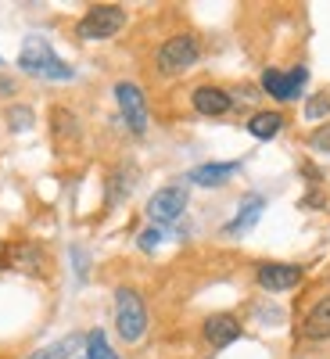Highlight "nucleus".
<instances>
[{
	"instance_id": "obj_9",
	"label": "nucleus",
	"mask_w": 330,
	"mask_h": 359,
	"mask_svg": "<svg viewBox=\"0 0 330 359\" xmlns=\"http://www.w3.org/2000/svg\"><path fill=\"white\" fill-rule=\"evenodd\" d=\"M237 338H241V320H237V316L216 313V316L205 320V341L212 345V348H226V345H233Z\"/></svg>"
},
{
	"instance_id": "obj_16",
	"label": "nucleus",
	"mask_w": 330,
	"mask_h": 359,
	"mask_svg": "<svg viewBox=\"0 0 330 359\" xmlns=\"http://www.w3.org/2000/svg\"><path fill=\"white\" fill-rule=\"evenodd\" d=\"M8 262H11L15 269H40L43 252H40V248H33V245H18V248H11Z\"/></svg>"
},
{
	"instance_id": "obj_10",
	"label": "nucleus",
	"mask_w": 330,
	"mask_h": 359,
	"mask_svg": "<svg viewBox=\"0 0 330 359\" xmlns=\"http://www.w3.org/2000/svg\"><path fill=\"white\" fill-rule=\"evenodd\" d=\"M191 104H194V111H201V115H226L230 108H233V97L226 94L223 86H212V83H205V86H198L194 94H191Z\"/></svg>"
},
{
	"instance_id": "obj_21",
	"label": "nucleus",
	"mask_w": 330,
	"mask_h": 359,
	"mask_svg": "<svg viewBox=\"0 0 330 359\" xmlns=\"http://www.w3.org/2000/svg\"><path fill=\"white\" fill-rule=\"evenodd\" d=\"M162 241H165V230H162V226H147V230L140 233V241H137V245H140L144 252H155Z\"/></svg>"
},
{
	"instance_id": "obj_12",
	"label": "nucleus",
	"mask_w": 330,
	"mask_h": 359,
	"mask_svg": "<svg viewBox=\"0 0 330 359\" xmlns=\"http://www.w3.org/2000/svg\"><path fill=\"white\" fill-rule=\"evenodd\" d=\"M262 208H266V198H262V194H248V198L241 201V208H237V216L223 226V233H226V237L248 233V230L262 219Z\"/></svg>"
},
{
	"instance_id": "obj_20",
	"label": "nucleus",
	"mask_w": 330,
	"mask_h": 359,
	"mask_svg": "<svg viewBox=\"0 0 330 359\" xmlns=\"http://www.w3.org/2000/svg\"><path fill=\"white\" fill-rule=\"evenodd\" d=\"M50 118H54V137H57V133H69V137H76V133H79L76 118H72L65 108H54V115H50Z\"/></svg>"
},
{
	"instance_id": "obj_14",
	"label": "nucleus",
	"mask_w": 330,
	"mask_h": 359,
	"mask_svg": "<svg viewBox=\"0 0 330 359\" xmlns=\"http://www.w3.org/2000/svg\"><path fill=\"white\" fill-rule=\"evenodd\" d=\"M280 130H284V115L280 111H255L248 118V133L259 137V140H273Z\"/></svg>"
},
{
	"instance_id": "obj_6",
	"label": "nucleus",
	"mask_w": 330,
	"mask_h": 359,
	"mask_svg": "<svg viewBox=\"0 0 330 359\" xmlns=\"http://www.w3.org/2000/svg\"><path fill=\"white\" fill-rule=\"evenodd\" d=\"M115 101H118V111H123L126 126L140 137L147 133V101H144V90L137 83H115Z\"/></svg>"
},
{
	"instance_id": "obj_17",
	"label": "nucleus",
	"mask_w": 330,
	"mask_h": 359,
	"mask_svg": "<svg viewBox=\"0 0 330 359\" xmlns=\"http://www.w3.org/2000/svg\"><path fill=\"white\" fill-rule=\"evenodd\" d=\"M83 359H118V355L111 352L104 331H90V334H86V355H83Z\"/></svg>"
},
{
	"instance_id": "obj_13",
	"label": "nucleus",
	"mask_w": 330,
	"mask_h": 359,
	"mask_svg": "<svg viewBox=\"0 0 330 359\" xmlns=\"http://www.w3.org/2000/svg\"><path fill=\"white\" fill-rule=\"evenodd\" d=\"M302 338H309V341L330 338V294H323L319 302L305 313V320H302Z\"/></svg>"
},
{
	"instance_id": "obj_15",
	"label": "nucleus",
	"mask_w": 330,
	"mask_h": 359,
	"mask_svg": "<svg viewBox=\"0 0 330 359\" xmlns=\"http://www.w3.org/2000/svg\"><path fill=\"white\" fill-rule=\"evenodd\" d=\"M86 338H79V334H69V338H62V341H54V345H47V348H40V352H33L29 359H69L79 345H83Z\"/></svg>"
},
{
	"instance_id": "obj_7",
	"label": "nucleus",
	"mask_w": 330,
	"mask_h": 359,
	"mask_svg": "<svg viewBox=\"0 0 330 359\" xmlns=\"http://www.w3.org/2000/svg\"><path fill=\"white\" fill-rule=\"evenodd\" d=\"M309 72L298 65L291 72H277V69H266L262 72V90L269 97H277V101H294L298 94H302V86H305Z\"/></svg>"
},
{
	"instance_id": "obj_8",
	"label": "nucleus",
	"mask_w": 330,
	"mask_h": 359,
	"mask_svg": "<svg viewBox=\"0 0 330 359\" xmlns=\"http://www.w3.org/2000/svg\"><path fill=\"white\" fill-rule=\"evenodd\" d=\"M259 287L262 291H291L298 287V280H302V266H291V262H262L259 266Z\"/></svg>"
},
{
	"instance_id": "obj_5",
	"label": "nucleus",
	"mask_w": 330,
	"mask_h": 359,
	"mask_svg": "<svg viewBox=\"0 0 330 359\" xmlns=\"http://www.w3.org/2000/svg\"><path fill=\"white\" fill-rule=\"evenodd\" d=\"M184 208H187V187L172 184V187H162L147 198V219L155 226H169L184 216Z\"/></svg>"
},
{
	"instance_id": "obj_22",
	"label": "nucleus",
	"mask_w": 330,
	"mask_h": 359,
	"mask_svg": "<svg viewBox=\"0 0 330 359\" xmlns=\"http://www.w3.org/2000/svg\"><path fill=\"white\" fill-rule=\"evenodd\" d=\"M309 147H312V151H323V155H330V123H326V126H319V130H312V137H309Z\"/></svg>"
},
{
	"instance_id": "obj_3",
	"label": "nucleus",
	"mask_w": 330,
	"mask_h": 359,
	"mask_svg": "<svg viewBox=\"0 0 330 359\" xmlns=\"http://www.w3.org/2000/svg\"><path fill=\"white\" fill-rule=\"evenodd\" d=\"M198 57H201V43L191 36V33H179V36H169L158 54H155V65L162 76H184L187 69L198 65Z\"/></svg>"
},
{
	"instance_id": "obj_19",
	"label": "nucleus",
	"mask_w": 330,
	"mask_h": 359,
	"mask_svg": "<svg viewBox=\"0 0 330 359\" xmlns=\"http://www.w3.org/2000/svg\"><path fill=\"white\" fill-rule=\"evenodd\" d=\"M323 115H330V90H323V94H312L309 101H305V118H323Z\"/></svg>"
},
{
	"instance_id": "obj_2",
	"label": "nucleus",
	"mask_w": 330,
	"mask_h": 359,
	"mask_svg": "<svg viewBox=\"0 0 330 359\" xmlns=\"http://www.w3.org/2000/svg\"><path fill=\"white\" fill-rule=\"evenodd\" d=\"M115 327H118V338L130 341V345L140 341L144 331H147V306L133 287L115 291Z\"/></svg>"
},
{
	"instance_id": "obj_1",
	"label": "nucleus",
	"mask_w": 330,
	"mask_h": 359,
	"mask_svg": "<svg viewBox=\"0 0 330 359\" xmlns=\"http://www.w3.org/2000/svg\"><path fill=\"white\" fill-rule=\"evenodd\" d=\"M18 69L29 76H40V79H72L76 76V69L65 65L43 36H25L22 54H18Z\"/></svg>"
},
{
	"instance_id": "obj_11",
	"label": "nucleus",
	"mask_w": 330,
	"mask_h": 359,
	"mask_svg": "<svg viewBox=\"0 0 330 359\" xmlns=\"http://www.w3.org/2000/svg\"><path fill=\"white\" fill-rule=\"evenodd\" d=\"M237 169H241V162H205V165L191 169L187 180L198 184V187H223L226 180L237 176Z\"/></svg>"
},
{
	"instance_id": "obj_18",
	"label": "nucleus",
	"mask_w": 330,
	"mask_h": 359,
	"mask_svg": "<svg viewBox=\"0 0 330 359\" xmlns=\"http://www.w3.org/2000/svg\"><path fill=\"white\" fill-rule=\"evenodd\" d=\"M8 126H11L15 133L33 130V108H25V104H15V108H8Z\"/></svg>"
},
{
	"instance_id": "obj_4",
	"label": "nucleus",
	"mask_w": 330,
	"mask_h": 359,
	"mask_svg": "<svg viewBox=\"0 0 330 359\" xmlns=\"http://www.w3.org/2000/svg\"><path fill=\"white\" fill-rule=\"evenodd\" d=\"M123 25H126V11L123 8L118 4H97V8H90L76 22V36L79 40H111Z\"/></svg>"
},
{
	"instance_id": "obj_23",
	"label": "nucleus",
	"mask_w": 330,
	"mask_h": 359,
	"mask_svg": "<svg viewBox=\"0 0 330 359\" xmlns=\"http://www.w3.org/2000/svg\"><path fill=\"white\" fill-rule=\"evenodd\" d=\"M11 90H15V83H11V79H0V97H8Z\"/></svg>"
}]
</instances>
